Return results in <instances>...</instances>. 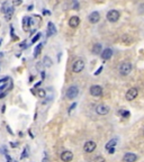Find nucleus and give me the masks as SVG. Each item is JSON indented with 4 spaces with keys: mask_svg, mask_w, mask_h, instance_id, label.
Returning a JSON list of instances; mask_svg holds the SVG:
<instances>
[{
    "mask_svg": "<svg viewBox=\"0 0 144 162\" xmlns=\"http://www.w3.org/2000/svg\"><path fill=\"white\" fill-rule=\"evenodd\" d=\"M101 50H102L101 44L97 43V44H95V45H93V54H100V53H101Z\"/></svg>",
    "mask_w": 144,
    "mask_h": 162,
    "instance_id": "f3484780",
    "label": "nucleus"
},
{
    "mask_svg": "<svg viewBox=\"0 0 144 162\" xmlns=\"http://www.w3.org/2000/svg\"><path fill=\"white\" fill-rule=\"evenodd\" d=\"M22 2H23V0H13L14 6H20L22 5Z\"/></svg>",
    "mask_w": 144,
    "mask_h": 162,
    "instance_id": "bb28decb",
    "label": "nucleus"
},
{
    "mask_svg": "<svg viewBox=\"0 0 144 162\" xmlns=\"http://www.w3.org/2000/svg\"><path fill=\"white\" fill-rule=\"evenodd\" d=\"M43 64L45 65V66H47V68H50V66H52V64H53V61L51 60V57L45 56V57L43 59Z\"/></svg>",
    "mask_w": 144,
    "mask_h": 162,
    "instance_id": "6ab92c4d",
    "label": "nucleus"
},
{
    "mask_svg": "<svg viewBox=\"0 0 144 162\" xmlns=\"http://www.w3.org/2000/svg\"><path fill=\"white\" fill-rule=\"evenodd\" d=\"M121 17V14H119V11L118 10H109L108 13H107V19H108V22H110V23H116L117 20L119 19Z\"/></svg>",
    "mask_w": 144,
    "mask_h": 162,
    "instance_id": "f03ea898",
    "label": "nucleus"
},
{
    "mask_svg": "<svg viewBox=\"0 0 144 162\" xmlns=\"http://www.w3.org/2000/svg\"><path fill=\"white\" fill-rule=\"evenodd\" d=\"M31 22H32V18L31 17H24L23 19V27L24 31H27L29 26H31Z\"/></svg>",
    "mask_w": 144,
    "mask_h": 162,
    "instance_id": "dca6fc26",
    "label": "nucleus"
},
{
    "mask_svg": "<svg viewBox=\"0 0 144 162\" xmlns=\"http://www.w3.org/2000/svg\"><path fill=\"white\" fill-rule=\"evenodd\" d=\"M136 160H137V155L131 152L125 153V155L123 158V161L124 162H135Z\"/></svg>",
    "mask_w": 144,
    "mask_h": 162,
    "instance_id": "9b49d317",
    "label": "nucleus"
},
{
    "mask_svg": "<svg viewBox=\"0 0 144 162\" xmlns=\"http://www.w3.org/2000/svg\"><path fill=\"white\" fill-rule=\"evenodd\" d=\"M80 24V18L79 17H77V16H72L71 18L69 19V26L72 28H75L78 27Z\"/></svg>",
    "mask_w": 144,
    "mask_h": 162,
    "instance_id": "ddd939ff",
    "label": "nucleus"
},
{
    "mask_svg": "<svg viewBox=\"0 0 144 162\" xmlns=\"http://www.w3.org/2000/svg\"><path fill=\"white\" fill-rule=\"evenodd\" d=\"M13 87V82H11V79L6 77V78L1 79L0 80V97L5 96L6 93L10 90Z\"/></svg>",
    "mask_w": 144,
    "mask_h": 162,
    "instance_id": "f257e3e1",
    "label": "nucleus"
},
{
    "mask_svg": "<svg viewBox=\"0 0 144 162\" xmlns=\"http://www.w3.org/2000/svg\"><path fill=\"white\" fill-rule=\"evenodd\" d=\"M79 95V88L77 86H71L66 90V98L69 99H75Z\"/></svg>",
    "mask_w": 144,
    "mask_h": 162,
    "instance_id": "20e7f679",
    "label": "nucleus"
},
{
    "mask_svg": "<svg viewBox=\"0 0 144 162\" xmlns=\"http://www.w3.org/2000/svg\"><path fill=\"white\" fill-rule=\"evenodd\" d=\"M131 71H132V64L130 62H123L119 65V73L122 75H127L131 73Z\"/></svg>",
    "mask_w": 144,
    "mask_h": 162,
    "instance_id": "7ed1b4c3",
    "label": "nucleus"
},
{
    "mask_svg": "<svg viewBox=\"0 0 144 162\" xmlns=\"http://www.w3.org/2000/svg\"><path fill=\"white\" fill-rule=\"evenodd\" d=\"M108 152H109V154H113V153L115 152V148H114V149H110V150H108Z\"/></svg>",
    "mask_w": 144,
    "mask_h": 162,
    "instance_id": "c85d7f7f",
    "label": "nucleus"
},
{
    "mask_svg": "<svg viewBox=\"0 0 144 162\" xmlns=\"http://www.w3.org/2000/svg\"><path fill=\"white\" fill-rule=\"evenodd\" d=\"M48 27H47V35L48 36H52V35H55L56 34V28L54 26V24L53 23H48L47 25Z\"/></svg>",
    "mask_w": 144,
    "mask_h": 162,
    "instance_id": "2eb2a0df",
    "label": "nucleus"
},
{
    "mask_svg": "<svg viewBox=\"0 0 144 162\" xmlns=\"http://www.w3.org/2000/svg\"><path fill=\"white\" fill-rule=\"evenodd\" d=\"M77 106V104H75V102H73V104H72V106H70V109H69V113H71V110H72V109H75V107Z\"/></svg>",
    "mask_w": 144,
    "mask_h": 162,
    "instance_id": "cd10ccee",
    "label": "nucleus"
},
{
    "mask_svg": "<svg viewBox=\"0 0 144 162\" xmlns=\"http://www.w3.org/2000/svg\"><path fill=\"white\" fill-rule=\"evenodd\" d=\"M116 144H117V140L116 139H114V140H110L108 143L106 144V150L108 151V150H110V149H114L115 146H116Z\"/></svg>",
    "mask_w": 144,
    "mask_h": 162,
    "instance_id": "a211bd4d",
    "label": "nucleus"
},
{
    "mask_svg": "<svg viewBox=\"0 0 144 162\" xmlns=\"http://www.w3.org/2000/svg\"><path fill=\"white\" fill-rule=\"evenodd\" d=\"M122 41H123V43H125L126 45H130L131 43H132V38L128 35H124L123 38H122Z\"/></svg>",
    "mask_w": 144,
    "mask_h": 162,
    "instance_id": "4be33fe9",
    "label": "nucleus"
},
{
    "mask_svg": "<svg viewBox=\"0 0 144 162\" xmlns=\"http://www.w3.org/2000/svg\"><path fill=\"white\" fill-rule=\"evenodd\" d=\"M93 162H106V160H105V159H104L102 157H100V155H99V157H96V158H95Z\"/></svg>",
    "mask_w": 144,
    "mask_h": 162,
    "instance_id": "b1692460",
    "label": "nucleus"
},
{
    "mask_svg": "<svg viewBox=\"0 0 144 162\" xmlns=\"http://www.w3.org/2000/svg\"><path fill=\"white\" fill-rule=\"evenodd\" d=\"M46 90L45 89H38V91H37V95H38V97H41V98H45L46 97Z\"/></svg>",
    "mask_w": 144,
    "mask_h": 162,
    "instance_id": "5701e85b",
    "label": "nucleus"
},
{
    "mask_svg": "<svg viewBox=\"0 0 144 162\" xmlns=\"http://www.w3.org/2000/svg\"><path fill=\"white\" fill-rule=\"evenodd\" d=\"M0 46H1V40H0Z\"/></svg>",
    "mask_w": 144,
    "mask_h": 162,
    "instance_id": "c756f323",
    "label": "nucleus"
},
{
    "mask_svg": "<svg viewBox=\"0 0 144 162\" xmlns=\"http://www.w3.org/2000/svg\"><path fill=\"white\" fill-rule=\"evenodd\" d=\"M13 14H14V7H9V8L7 9V11H6V19L9 20Z\"/></svg>",
    "mask_w": 144,
    "mask_h": 162,
    "instance_id": "412c9836",
    "label": "nucleus"
},
{
    "mask_svg": "<svg viewBox=\"0 0 144 162\" xmlns=\"http://www.w3.org/2000/svg\"><path fill=\"white\" fill-rule=\"evenodd\" d=\"M113 56V50L112 49H105L101 52V57L102 60H109Z\"/></svg>",
    "mask_w": 144,
    "mask_h": 162,
    "instance_id": "4468645a",
    "label": "nucleus"
},
{
    "mask_svg": "<svg viewBox=\"0 0 144 162\" xmlns=\"http://www.w3.org/2000/svg\"><path fill=\"white\" fill-rule=\"evenodd\" d=\"M137 95H139V89L137 88H131L127 90V93H126L125 97L127 100H134L135 98L137 97Z\"/></svg>",
    "mask_w": 144,
    "mask_h": 162,
    "instance_id": "423d86ee",
    "label": "nucleus"
},
{
    "mask_svg": "<svg viewBox=\"0 0 144 162\" xmlns=\"http://www.w3.org/2000/svg\"><path fill=\"white\" fill-rule=\"evenodd\" d=\"M43 45H44V44H43V43H41V44H38L37 46H36L35 51H34V55H35V57L41 54V52H42V49H43Z\"/></svg>",
    "mask_w": 144,
    "mask_h": 162,
    "instance_id": "aec40b11",
    "label": "nucleus"
},
{
    "mask_svg": "<svg viewBox=\"0 0 144 162\" xmlns=\"http://www.w3.org/2000/svg\"><path fill=\"white\" fill-rule=\"evenodd\" d=\"M99 19H100V15L98 11H93L89 15V22L91 24H97L99 22Z\"/></svg>",
    "mask_w": 144,
    "mask_h": 162,
    "instance_id": "f8f14e48",
    "label": "nucleus"
},
{
    "mask_svg": "<svg viewBox=\"0 0 144 162\" xmlns=\"http://www.w3.org/2000/svg\"><path fill=\"white\" fill-rule=\"evenodd\" d=\"M73 159V153L71 151H63L61 153V160L63 162H70Z\"/></svg>",
    "mask_w": 144,
    "mask_h": 162,
    "instance_id": "1a4fd4ad",
    "label": "nucleus"
},
{
    "mask_svg": "<svg viewBox=\"0 0 144 162\" xmlns=\"http://www.w3.org/2000/svg\"><path fill=\"white\" fill-rule=\"evenodd\" d=\"M119 113H121V115L123 116V117H128V116H130V111L128 110H121Z\"/></svg>",
    "mask_w": 144,
    "mask_h": 162,
    "instance_id": "393cba45",
    "label": "nucleus"
},
{
    "mask_svg": "<svg viewBox=\"0 0 144 162\" xmlns=\"http://www.w3.org/2000/svg\"><path fill=\"white\" fill-rule=\"evenodd\" d=\"M90 93L93 97H100L102 95V88L100 86H91L90 87Z\"/></svg>",
    "mask_w": 144,
    "mask_h": 162,
    "instance_id": "6e6552de",
    "label": "nucleus"
},
{
    "mask_svg": "<svg viewBox=\"0 0 144 162\" xmlns=\"http://www.w3.org/2000/svg\"><path fill=\"white\" fill-rule=\"evenodd\" d=\"M96 113L99 115H107L109 113V107L106 105H98L96 107Z\"/></svg>",
    "mask_w": 144,
    "mask_h": 162,
    "instance_id": "9d476101",
    "label": "nucleus"
},
{
    "mask_svg": "<svg viewBox=\"0 0 144 162\" xmlns=\"http://www.w3.org/2000/svg\"><path fill=\"white\" fill-rule=\"evenodd\" d=\"M84 69V61L81 60V59L77 60L75 63H73V65H72V71H73L75 73H80Z\"/></svg>",
    "mask_w": 144,
    "mask_h": 162,
    "instance_id": "39448f33",
    "label": "nucleus"
},
{
    "mask_svg": "<svg viewBox=\"0 0 144 162\" xmlns=\"http://www.w3.org/2000/svg\"><path fill=\"white\" fill-rule=\"evenodd\" d=\"M40 38H41V34L38 33V34H36V36H34V37H33L32 43H36V41H38Z\"/></svg>",
    "mask_w": 144,
    "mask_h": 162,
    "instance_id": "a878e982",
    "label": "nucleus"
},
{
    "mask_svg": "<svg viewBox=\"0 0 144 162\" xmlns=\"http://www.w3.org/2000/svg\"><path fill=\"white\" fill-rule=\"evenodd\" d=\"M96 148H97V144L95 143L93 141H88V142H86V144L84 145V150L87 153L93 152V151L96 150Z\"/></svg>",
    "mask_w": 144,
    "mask_h": 162,
    "instance_id": "0eeeda50",
    "label": "nucleus"
}]
</instances>
